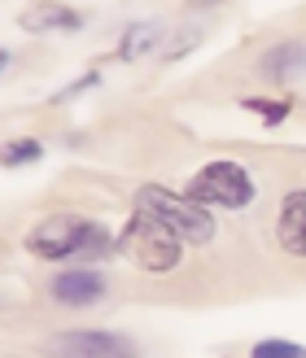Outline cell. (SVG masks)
Here are the masks:
<instances>
[{"label": "cell", "instance_id": "cell-1", "mask_svg": "<svg viewBox=\"0 0 306 358\" xmlns=\"http://www.w3.org/2000/svg\"><path fill=\"white\" fill-rule=\"evenodd\" d=\"M114 245H118V254L132 266H140V271H149V275H167V271L179 266V258H184V241H179L167 223H158L153 214H145V210L132 214V223L118 231Z\"/></svg>", "mask_w": 306, "mask_h": 358}, {"label": "cell", "instance_id": "cell-2", "mask_svg": "<svg viewBox=\"0 0 306 358\" xmlns=\"http://www.w3.org/2000/svg\"><path fill=\"white\" fill-rule=\"evenodd\" d=\"M105 245H110V231L92 219H79V214H53V219L35 223L27 236V249L48 262L79 258V254H92V249H105Z\"/></svg>", "mask_w": 306, "mask_h": 358}, {"label": "cell", "instance_id": "cell-3", "mask_svg": "<svg viewBox=\"0 0 306 358\" xmlns=\"http://www.w3.org/2000/svg\"><path fill=\"white\" fill-rule=\"evenodd\" d=\"M136 210H145L158 223H167L184 245H206V241H214V231H219L214 227V214L206 206H197L193 196H175L158 184H145L136 192Z\"/></svg>", "mask_w": 306, "mask_h": 358}, {"label": "cell", "instance_id": "cell-4", "mask_svg": "<svg viewBox=\"0 0 306 358\" xmlns=\"http://www.w3.org/2000/svg\"><path fill=\"white\" fill-rule=\"evenodd\" d=\"M188 196L197 206H219V210H241L254 201V179L241 162H206L188 179Z\"/></svg>", "mask_w": 306, "mask_h": 358}, {"label": "cell", "instance_id": "cell-5", "mask_svg": "<svg viewBox=\"0 0 306 358\" xmlns=\"http://www.w3.org/2000/svg\"><path fill=\"white\" fill-rule=\"evenodd\" d=\"M53 358H136V345L118 332L101 328H79V332H57L48 341Z\"/></svg>", "mask_w": 306, "mask_h": 358}, {"label": "cell", "instance_id": "cell-6", "mask_svg": "<svg viewBox=\"0 0 306 358\" xmlns=\"http://www.w3.org/2000/svg\"><path fill=\"white\" fill-rule=\"evenodd\" d=\"M53 297L62 306H97L105 297V275L92 266H66V271L53 280Z\"/></svg>", "mask_w": 306, "mask_h": 358}, {"label": "cell", "instance_id": "cell-7", "mask_svg": "<svg viewBox=\"0 0 306 358\" xmlns=\"http://www.w3.org/2000/svg\"><path fill=\"white\" fill-rule=\"evenodd\" d=\"M276 236L293 258H306V188L289 192L280 201V219H276Z\"/></svg>", "mask_w": 306, "mask_h": 358}, {"label": "cell", "instance_id": "cell-8", "mask_svg": "<svg viewBox=\"0 0 306 358\" xmlns=\"http://www.w3.org/2000/svg\"><path fill=\"white\" fill-rule=\"evenodd\" d=\"M18 27L22 31H79V13L70 5H57V0H40V5L22 9V17H18Z\"/></svg>", "mask_w": 306, "mask_h": 358}, {"label": "cell", "instance_id": "cell-9", "mask_svg": "<svg viewBox=\"0 0 306 358\" xmlns=\"http://www.w3.org/2000/svg\"><path fill=\"white\" fill-rule=\"evenodd\" d=\"M306 70V44H284L272 52V62H267V75L272 79H293Z\"/></svg>", "mask_w": 306, "mask_h": 358}, {"label": "cell", "instance_id": "cell-10", "mask_svg": "<svg viewBox=\"0 0 306 358\" xmlns=\"http://www.w3.org/2000/svg\"><path fill=\"white\" fill-rule=\"evenodd\" d=\"M44 157V145L40 140H9V145H0V162L5 166H31Z\"/></svg>", "mask_w": 306, "mask_h": 358}, {"label": "cell", "instance_id": "cell-11", "mask_svg": "<svg viewBox=\"0 0 306 358\" xmlns=\"http://www.w3.org/2000/svg\"><path fill=\"white\" fill-rule=\"evenodd\" d=\"M158 40V22H132L127 35H123V57H136L140 48H149Z\"/></svg>", "mask_w": 306, "mask_h": 358}, {"label": "cell", "instance_id": "cell-12", "mask_svg": "<svg viewBox=\"0 0 306 358\" xmlns=\"http://www.w3.org/2000/svg\"><path fill=\"white\" fill-rule=\"evenodd\" d=\"M254 358H306L302 345H289V341H258L254 345Z\"/></svg>", "mask_w": 306, "mask_h": 358}, {"label": "cell", "instance_id": "cell-13", "mask_svg": "<svg viewBox=\"0 0 306 358\" xmlns=\"http://www.w3.org/2000/svg\"><path fill=\"white\" fill-rule=\"evenodd\" d=\"M83 87H97V75H83L79 83H70V87H62V92H57V96H53V101H57V105H62V101H70V96H79V92H83Z\"/></svg>", "mask_w": 306, "mask_h": 358}, {"label": "cell", "instance_id": "cell-14", "mask_svg": "<svg viewBox=\"0 0 306 358\" xmlns=\"http://www.w3.org/2000/svg\"><path fill=\"white\" fill-rule=\"evenodd\" d=\"M254 105L258 114H267V122H276V118H284V110H289V105H267V101H249Z\"/></svg>", "mask_w": 306, "mask_h": 358}, {"label": "cell", "instance_id": "cell-15", "mask_svg": "<svg viewBox=\"0 0 306 358\" xmlns=\"http://www.w3.org/2000/svg\"><path fill=\"white\" fill-rule=\"evenodd\" d=\"M5 66H9V52H5V48H0V70H5Z\"/></svg>", "mask_w": 306, "mask_h": 358}]
</instances>
